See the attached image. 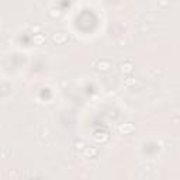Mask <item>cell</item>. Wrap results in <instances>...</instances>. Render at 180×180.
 <instances>
[{
  "label": "cell",
  "mask_w": 180,
  "mask_h": 180,
  "mask_svg": "<svg viewBox=\"0 0 180 180\" xmlns=\"http://www.w3.org/2000/svg\"><path fill=\"white\" fill-rule=\"evenodd\" d=\"M52 40L56 44H62V42H65L68 38H66V35H65L64 32H56V34H53L52 35Z\"/></svg>",
  "instance_id": "cell-1"
},
{
  "label": "cell",
  "mask_w": 180,
  "mask_h": 180,
  "mask_svg": "<svg viewBox=\"0 0 180 180\" xmlns=\"http://www.w3.org/2000/svg\"><path fill=\"white\" fill-rule=\"evenodd\" d=\"M83 153H85V156H87V158H93V156L97 155V149L96 148H85Z\"/></svg>",
  "instance_id": "cell-5"
},
{
  "label": "cell",
  "mask_w": 180,
  "mask_h": 180,
  "mask_svg": "<svg viewBox=\"0 0 180 180\" xmlns=\"http://www.w3.org/2000/svg\"><path fill=\"white\" fill-rule=\"evenodd\" d=\"M110 62L108 61H100L99 64H97V69L100 70V72H107L108 69H110Z\"/></svg>",
  "instance_id": "cell-2"
},
{
  "label": "cell",
  "mask_w": 180,
  "mask_h": 180,
  "mask_svg": "<svg viewBox=\"0 0 180 180\" xmlns=\"http://www.w3.org/2000/svg\"><path fill=\"white\" fill-rule=\"evenodd\" d=\"M132 131H134V125L129 124V123L120 127V132H123V134H129V132H132Z\"/></svg>",
  "instance_id": "cell-3"
},
{
  "label": "cell",
  "mask_w": 180,
  "mask_h": 180,
  "mask_svg": "<svg viewBox=\"0 0 180 180\" xmlns=\"http://www.w3.org/2000/svg\"><path fill=\"white\" fill-rule=\"evenodd\" d=\"M132 68H134V65L131 64V62L121 64V72H124V73H129V72H132Z\"/></svg>",
  "instance_id": "cell-4"
},
{
  "label": "cell",
  "mask_w": 180,
  "mask_h": 180,
  "mask_svg": "<svg viewBox=\"0 0 180 180\" xmlns=\"http://www.w3.org/2000/svg\"><path fill=\"white\" fill-rule=\"evenodd\" d=\"M49 14H51V17H59V16H61V11H59V10H55V9H53V10H51V13H49Z\"/></svg>",
  "instance_id": "cell-7"
},
{
  "label": "cell",
  "mask_w": 180,
  "mask_h": 180,
  "mask_svg": "<svg viewBox=\"0 0 180 180\" xmlns=\"http://www.w3.org/2000/svg\"><path fill=\"white\" fill-rule=\"evenodd\" d=\"M34 41H35L37 44H42L44 41H45V37H44L42 34H40V32H38V34H35V35H34Z\"/></svg>",
  "instance_id": "cell-6"
},
{
  "label": "cell",
  "mask_w": 180,
  "mask_h": 180,
  "mask_svg": "<svg viewBox=\"0 0 180 180\" xmlns=\"http://www.w3.org/2000/svg\"><path fill=\"white\" fill-rule=\"evenodd\" d=\"M76 148H77V149H83V148H85V144H83V142H77V144H76Z\"/></svg>",
  "instance_id": "cell-8"
}]
</instances>
